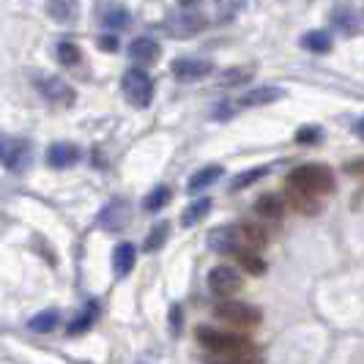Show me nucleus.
<instances>
[{
  "label": "nucleus",
  "instance_id": "2f4dec72",
  "mask_svg": "<svg viewBox=\"0 0 364 364\" xmlns=\"http://www.w3.org/2000/svg\"><path fill=\"white\" fill-rule=\"evenodd\" d=\"M252 77V72L250 69H228V72L219 77V85H238V82H247Z\"/></svg>",
  "mask_w": 364,
  "mask_h": 364
},
{
  "label": "nucleus",
  "instance_id": "f257e3e1",
  "mask_svg": "<svg viewBox=\"0 0 364 364\" xmlns=\"http://www.w3.org/2000/svg\"><path fill=\"white\" fill-rule=\"evenodd\" d=\"M195 337H198V343L211 356H257L252 343L247 337H238V334H228V331L200 326L195 331Z\"/></svg>",
  "mask_w": 364,
  "mask_h": 364
},
{
  "label": "nucleus",
  "instance_id": "f704fd0d",
  "mask_svg": "<svg viewBox=\"0 0 364 364\" xmlns=\"http://www.w3.org/2000/svg\"><path fill=\"white\" fill-rule=\"evenodd\" d=\"M99 47H105V50H115V47H118V38H115V36H102V38H99Z\"/></svg>",
  "mask_w": 364,
  "mask_h": 364
},
{
  "label": "nucleus",
  "instance_id": "aec40b11",
  "mask_svg": "<svg viewBox=\"0 0 364 364\" xmlns=\"http://www.w3.org/2000/svg\"><path fill=\"white\" fill-rule=\"evenodd\" d=\"M99 22L105 31H121L129 25V14L124 6H107L102 14H99Z\"/></svg>",
  "mask_w": 364,
  "mask_h": 364
},
{
  "label": "nucleus",
  "instance_id": "9d476101",
  "mask_svg": "<svg viewBox=\"0 0 364 364\" xmlns=\"http://www.w3.org/2000/svg\"><path fill=\"white\" fill-rule=\"evenodd\" d=\"M208 247L219 252V255H236L238 250H241V233H238V228L233 225H225V228H214L211 233H208Z\"/></svg>",
  "mask_w": 364,
  "mask_h": 364
},
{
  "label": "nucleus",
  "instance_id": "4c0bfd02",
  "mask_svg": "<svg viewBox=\"0 0 364 364\" xmlns=\"http://www.w3.org/2000/svg\"><path fill=\"white\" fill-rule=\"evenodd\" d=\"M140 364H146V362H140Z\"/></svg>",
  "mask_w": 364,
  "mask_h": 364
},
{
  "label": "nucleus",
  "instance_id": "4468645a",
  "mask_svg": "<svg viewBox=\"0 0 364 364\" xmlns=\"http://www.w3.org/2000/svg\"><path fill=\"white\" fill-rule=\"evenodd\" d=\"M134 260H137V250H134V244L121 241V244L112 250V269H115V277H118V279H124V277L134 269Z\"/></svg>",
  "mask_w": 364,
  "mask_h": 364
},
{
  "label": "nucleus",
  "instance_id": "9b49d317",
  "mask_svg": "<svg viewBox=\"0 0 364 364\" xmlns=\"http://www.w3.org/2000/svg\"><path fill=\"white\" fill-rule=\"evenodd\" d=\"M129 55H132V60H134V63H140V66H151V63H156V60H159L162 47H159V41H154V38L140 36L129 44Z\"/></svg>",
  "mask_w": 364,
  "mask_h": 364
},
{
  "label": "nucleus",
  "instance_id": "72a5a7b5",
  "mask_svg": "<svg viewBox=\"0 0 364 364\" xmlns=\"http://www.w3.org/2000/svg\"><path fill=\"white\" fill-rule=\"evenodd\" d=\"M170 328L178 334L181 331V307L176 304V307H170Z\"/></svg>",
  "mask_w": 364,
  "mask_h": 364
},
{
  "label": "nucleus",
  "instance_id": "5701e85b",
  "mask_svg": "<svg viewBox=\"0 0 364 364\" xmlns=\"http://www.w3.org/2000/svg\"><path fill=\"white\" fill-rule=\"evenodd\" d=\"M208 211H211V200H208V198H198L195 203L186 205V211H183V217H181V225L183 228H192V225H198L200 219L208 217Z\"/></svg>",
  "mask_w": 364,
  "mask_h": 364
},
{
  "label": "nucleus",
  "instance_id": "7ed1b4c3",
  "mask_svg": "<svg viewBox=\"0 0 364 364\" xmlns=\"http://www.w3.org/2000/svg\"><path fill=\"white\" fill-rule=\"evenodd\" d=\"M205 25H208L205 14L195 11V9H181V11H173L170 17H164L162 31L173 38H189L205 31Z\"/></svg>",
  "mask_w": 364,
  "mask_h": 364
},
{
  "label": "nucleus",
  "instance_id": "ddd939ff",
  "mask_svg": "<svg viewBox=\"0 0 364 364\" xmlns=\"http://www.w3.org/2000/svg\"><path fill=\"white\" fill-rule=\"evenodd\" d=\"M47 162L55 170H63V167H72V164L80 162V148L74 143H55L47 151Z\"/></svg>",
  "mask_w": 364,
  "mask_h": 364
},
{
  "label": "nucleus",
  "instance_id": "c85d7f7f",
  "mask_svg": "<svg viewBox=\"0 0 364 364\" xmlns=\"http://www.w3.org/2000/svg\"><path fill=\"white\" fill-rule=\"evenodd\" d=\"M167 200H170V189H167V186H156L151 195H146L143 208H146V211H159V208L167 205Z\"/></svg>",
  "mask_w": 364,
  "mask_h": 364
},
{
  "label": "nucleus",
  "instance_id": "20e7f679",
  "mask_svg": "<svg viewBox=\"0 0 364 364\" xmlns=\"http://www.w3.org/2000/svg\"><path fill=\"white\" fill-rule=\"evenodd\" d=\"M121 85H124L127 102L132 107L143 109L151 105V99H154V82H151V77H148L143 69H127Z\"/></svg>",
  "mask_w": 364,
  "mask_h": 364
},
{
  "label": "nucleus",
  "instance_id": "e433bc0d",
  "mask_svg": "<svg viewBox=\"0 0 364 364\" xmlns=\"http://www.w3.org/2000/svg\"><path fill=\"white\" fill-rule=\"evenodd\" d=\"M183 6H192V3H195V0H181Z\"/></svg>",
  "mask_w": 364,
  "mask_h": 364
},
{
  "label": "nucleus",
  "instance_id": "a878e982",
  "mask_svg": "<svg viewBox=\"0 0 364 364\" xmlns=\"http://www.w3.org/2000/svg\"><path fill=\"white\" fill-rule=\"evenodd\" d=\"M167 233H170V225H167V222H159V225H154V230L148 233L146 244H143V250H146V252H156V250L162 247L164 241H167Z\"/></svg>",
  "mask_w": 364,
  "mask_h": 364
},
{
  "label": "nucleus",
  "instance_id": "473e14b6",
  "mask_svg": "<svg viewBox=\"0 0 364 364\" xmlns=\"http://www.w3.org/2000/svg\"><path fill=\"white\" fill-rule=\"evenodd\" d=\"M321 137H323L321 127H301L296 132V143H301V146H312V143H318Z\"/></svg>",
  "mask_w": 364,
  "mask_h": 364
},
{
  "label": "nucleus",
  "instance_id": "4be33fe9",
  "mask_svg": "<svg viewBox=\"0 0 364 364\" xmlns=\"http://www.w3.org/2000/svg\"><path fill=\"white\" fill-rule=\"evenodd\" d=\"M255 211L263 219L277 222V219H282V214H285V203L279 200L277 195H266V198H260V200L255 203Z\"/></svg>",
  "mask_w": 364,
  "mask_h": 364
},
{
  "label": "nucleus",
  "instance_id": "dca6fc26",
  "mask_svg": "<svg viewBox=\"0 0 364 364\" xmlns=\"http://www.w3.org/2000/svg\"><path fill=\"white\" fill-rule=\"evenodd\" d=\"M222 167L219 164H208V167H200L192 178H189V183H186V192L189 195H198V192H203V189H208L211 183H217L219 178H222Z\"/></svg>",
  "mask_w": 364,
  "mask_h": 364
},
{
  "label": "nucleus",
  "instance_id": "b1692460",
  "mask_svg": "<svg viewBox=\"0 0 364 364\" xmlns=\"http://www.w3.org/2000/svg\"><path fill=\"white\" fill-rule=\"evenodd\" d=\"M58 321H60L58 310H41L28 321V328H31V331H38V334H44V331H53V328L58 326Z\"/></svg>",
  "mask_w": 364,
  "mask_h": 364
},
{
  "label": "nucleus",
  "instance_id": "bb28decb",
  "mask_svg": "<svg viewBox=\"0 0 364 364\" xmlns=\"http://www.w3.org/2000/svg\"><path fill=\"white\" fill-rule=\"evenodd\" d=\"M236 260L241 263V269H244V272H250V274H263V269H266V263H263L252 250H238Z\"/></svg>",
  "mask_w": 364,
  "mask_h": 364
},
{
  "label": "nucleus",
  "instance_id": "cd10ccee",
  "mask_svg": "<svg viewBox=\"0 0 364 364\" xmlns=\"http://www.w3.org/2000/svg\"><path fill=\"white\" fill-rule=\"evenodd\" d=\"M266 173H269V167H255V170H247V173H241V176H236V178H233V183H230V192L247 189L250 183L260 181V178H263Z\"/></svg>",
  "mask_w": 364,
  "mask_h": 364
},
{
  "label": "nucleus",
  "instance_id": "c756f323",
  "mask_svg": "<svg viewBox=\"0 0 364 364\" xmlns=\"http://www.w3.org/2000/svg\"><path fill=\"white\" fill-rule=\"evenodd\" d=\"M214 3H217V14L222 22H230L247 6V0H214Z\"/></svg>",
  "mask_w": 364,
  "mask_h": 364
},
{
  "label": "nucleus",
  "instance_id": "c9c22d12",
  "mask_svg": "<svg viewBox=\"0 0 364 364\" xmlns=\"http://www.w3.org/2000/svg\"><path fill=\"white\" fill-rule=\"evenodd\" d=\"M356 134H359V137L364 140V115L359 118V121H356Z\"/></svg>",
  "mask_w": 364,
  "mask_h": 364
},
{
  "label": "nucleus",
  "instance_id": "2eb2a0df",
  "mask_svg": "<svg viewBox=\"0 0 364 364\" xmlns=\"http://www.w3.org/2000/svg\"><path fill=\"white\" fill-rule=\"evenodd\" d=\"M285 96L282 88H274V85H266V88H255V91L244 93L238 99V107L250 109V107H260V105H272V102H279Z\"/></svg>",
  "mask_w": 364,
  "mask_h": 364
},
{
  "label": "nucleus",
  "instance_id": "39448f33",
  "mask_svg": "<svg viewBox=\"0 0 364 364\" xmlns=\"http://www.w3.org/2000/svg\"><path fill=\"white\" fill-rule=\"evenodd\" d=\"M33 85L50 105H58V107H72L74 99H77V91L60 77H38Z\"/></svg>",
  "mask_w": 364,
  "mask_h": 364
},
{
  "label": "nucleus",
  "instance_id": "423d86ee",
  "mask_svg": "<svg viewBox=\"0 0 364 364\" xmlns=\"http://www.w3.org/2000/svg\"><path fill=\"white\" fill-rule=\"evenodd\" d=\"M214 318L225 321V323H233V326H255L260 321V312L244 301H222L214 307Z\"/></svg>",
  "mask_w": 364,
  "mask_h": 364
},
{
  "label": "nucleus",
  "instance_id": "6e6552de",
  "mask_svg": "<svg viewBox=\"0 0 364 364\" xmlns=\"http://www.w3.org/2000/svg\"><path fill=\"white\" fill-rule=\"evenodd\" d=\"M211 72H214V63L211 60H198V58H178V60L170 63V74L178 82H195V80H203Z\"/></svg>",
  "mask_w": 364,
  "mask_h": 364
},
{
  "label": "nucleus",
  "instance_id": "f8f14e48",
  "mask_svg": "<svg viewBox=\"0 0 364 364\" xmlns=\"http://www.w3.org/2000/svg\"><path fill=\"white\" fill-rule=\"evenodd\" d=\"M129 219V205L127 200H121V198H115V200H109L105 205V211H102V228H107V230H124V225H127Z\"/></svg>",
  "mask_w": 364,
  "mask_h": 364
},
{
  "label": "nucleus",
  "instance_id": "412c9836",
  "mask_svg": "<svg viewBox=\"0 0 364 364\" xmlns=\"http://www.w3.org/2000/svg\"><path fill=\"white\" fill-rule=\"evenodd\" d=\"M238 233H241V250H260L269 238H266V230L263 228H255V225H238Z\"/></svg>",
  "mask_w": 364,
  "mask_h": 364
},
{
  "label": "nucleus",
  "instance_id": "1a4fd4ad",
  "mask_svg": "<svg viewBox=\"0 0 364 364\" xmlns=\"http://www.w3.org/2000/svg\"><path fill=\"white\" fill-rule=\"evenodd\" d=\"M208 288L217 296H233L241 291V274L230 266H214L208 272Z\"/></svg>",
  "mask_w": 364,
  "mask_h": 364
},
{
  "label": "nucleus",
  "instance_id": "6ab92c4d",
  "mask_svg": "<svg viewBox=\"0 0 364 364\" xmlns=\"http://www.w3.org/2000/svg\"><path fill=\"white\" fill-rule=\"evenodd\" d=\"M331 25L340 28V31H346V33H353V31H359V17H356V11H350L348 6L337 3V6L331 9Z\"/></svg>",
  "mask_w": 364,
  "mask_h": 364
},
{
  "label": "nucleus",
  "instance_id": "f03ea898",
  "mask_svg": "<svg viewBox=\"0 0 364 364\" xmlns=\"http://www.w3.org/2000/svg\"><path fill=\"white\" fill-rule=\"evenodd\" d=\"M288 181L296 192H304V195H326L334 189V176L323 164H301L291 170Z\"/></svg>",
  "mask_w": 364,
  "mask_h": 364
},
{
  "label": "nucleus",
  "instance_id": "393cba45",
  "mask_svg": "<svg viewBox=\"0 0 364 364\" xmlns=\"http://www.w3.org/2000/svg\"><path fill=\"white\" fill-rule=\"evenodd\" d=\"M96 315H99V307H96V301H91L85 310L80 312L77 318H74L72 323L66 326V331L69 334H80V331H85V328H91L93 326V321H96Z\"/></svg>",
  "mask_w": 364,
  "mask_h": 364
},
{
  "label": "nucleus",
  "instance_id": "a211bd4d",
  "mask_svg": "<svg viewBox=\"0 0 364 364\" xmlns=\"http://www.w3.org/2000/svg\"><path fill=\"white\" fill-rule=\"evenodd\" d=\"M301 47L315 55H326V53H331L334 41H331V36H328V31H310V33L301 36Z\"/></svg>",
  "mask_w": 364,
  "mask_h": 364
},
{
  "label": "nucleus",
  "instance_id": "7c9ffc66",
  "mask_svg": "<svg viewBox=\"0 0 364 364\" xmlns=\"http://www.w3.org/2000/svg\"><path fill=\"white\" fill-rule=\"evenodd\" d=\"M80 47L77 44H72V41H60L58 44V60L63 63V66H77L80 63Z\"/></svg>",
  "mask_w": 364,
  "mask_h": 364
},
{
  "label": "nucleus",
  "instance_id": "f3484780",
  "mask_svg": "<svg viewBox=\"0 0 364 364\" xmlns=\"http://www.w3.org/2000/svg\"><path fill=\"white\" fill-rule=\"evenodd\" d=\"M47 14H50L55 22L69 25V22H74L77 14H80V3H77V0H47Z\"/></svg>",
  "mask_w": 364,
  "mask_h": 364
},
{
  "label": "nucleus",
  "instance_id": "0eeeda50",
  "mask_svg": "<svg viewBox=\"0 0 364 364\" xmlns=\"http://www.w3.org/2000/svg\"><path fill=\"white\" fill-rule=\"evenodd\" d=\"M0 159H3V167L11 170V173L25 170L28 162H31V143L22 140V137H3V143H0Z\"/></svg>",
  "mask_w": 364,
  "mask_h": 364
}]
</instances>
